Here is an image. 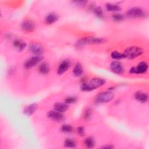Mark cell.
<instances>
[{
	"label": "cell",
	"mask_w": 149,
	"mask_h": 149,
	"mask_svg": "<svg viewBox=\"0 0 149 149\" xmlns=\"http://www.w3.org/2000/svg\"><path fill=\"white\" fill-rule=\"evenodd\" d=\"M106 83L104 79L100 77H94L88 81H84L81 83L80 88L83 91H91L97 89Z\"/></svg>",
	"instance_id": "obj_1"
},
{
	"label": "cell",
	"mask_w": 149,
	"mask_h": 149,
	"mask_svg": "<svg viewBox=\"0 0 149 149\" xmlns=\"http://www.w3.org/2000/svg\"><path fill=\"white\" fill-rule=\"evenodd\" d=\"M106 39L101 37H87L79 39L76 43L77 47H82L88 44H101L106 42Z\"/></svg>",
	"instance_id": "obj_2"
},
{
	"label": "cell",
	"mask_w": 149,
	"mask_h": 149,
	"mask_svg": "<svg viewBox=\"0 0 149 149\" xmlns=\"http://www.w3.org/2000/svg\"><path fill=\"white\" fill-rule=\"evenodd\" d=\"M126 58L132 59L140 56L143 53L142 48L139 46H131L126 48L123 52Z\"/></svg>",
	"instance_id": "obj_3"
},
{
	"label": "cell",
	"mask_w": 149,
	"mask_h": 149,
	"mask_svg": "<svg viewBox=\"0 0 149 149\" xmlns=\"http://www.w3.org/2000/svg\"><path fill=\"white\" fill-rule=\"evenodd\" d=\"M114 97V94L112 90H108L100 93L95 98L97 104L107 103L111 101Z\"/></svg>",
	"instance_id": "obj_4"
},
{
	"label": "cell",
	"mask_w": 149,
	"mask_h": 149,
	"mask_svg": "<svg viewBox=\"0 0 149 149\" xmlns=\"http://www.w3.org/2000/svg\"><path fill=\"white\" fill-rule=\"evenodd\" d=\"M126 14L128 17L132 19L143 18L147 16L145 10L140 7L131 8L127 10Z\"/></svg>",
	"instance_id": "obj_5"
},
{
	"label": "cell",
	"mask_w": 149,
	"mask_h": 149,
	"mask_svg": "<svg viewBox=\"0 0 149 149\" xmlns=\"http://www.w3.org/2000/svg\"><path fill=\"white\" fill-rule=\"evenodd\" d=\"M148 64L146 62L143 61L140 62L136 67H132L130 69V73L132 74H143L148 70Z\"/></svg>",
	"instance_id": "obj_6"
},
{
	"label": "cell",
	"mask_w": 149,
	"mask_h": 149,
	"mask_svg": "<svg viewBox=\"0 0 149 149\" xmlns=\"http://www.w3.org/2000/svg\"><path fill=\"white\" fill-rule=\"evenodd\" d=\"M42 61L41 56L34 55L26 60L24 63V67L26 69H29L38 65Z\"/></svg>",
	"instance_id": "obj_7"
},
{
	"label": "cell",
	"mask_w": 149,
	"mask_h": 149,
	"mask_svg": "<svg viewBox=\"0 0 149 149\" xmlns=\"http://www.w3.org/2000/svg\"><path fill=\"white\" fill-rule=\"evenodd\" d=\"M20 27L23 31L26 33H31L34 31L36 25L32 20L30 19H24L21 23Z\"/></svg>",
	"instance_id": "obj_8"
},
{
	"label": "cell",
	"mask_w": 149,
	"mask_h": 149,
	"mask_svg": "<svg viewBox=\"0 0 149 149\" xmlns=\"http://www.w3.org/2000/svg\"><path fill=\"white\" fill-rule=\"evenodd\" d=\"M111 71L116 74H122L124 72V67L121 62L118 61H114L110 63Z\"/></svg>",
	"instance_id": "obj_9"
},
{
	"label": "cell",
	"mask_w": 149,
	"mask_h": 149,
	"mask_svg": "<svg viewBox=\"0 0 149 149\" xmlns=\"http://www.w3.org/2000/svg\"><path fill=\"white\" fill-rule=\"evenodd\" d=\"M47 116L51 120H52L55 122H62L65 119L64 115L63 113L59 112L55 110H51L48 112Z\"/></svg>",
	"instance_id": "obj_10"
},
{
	"label": "cell",
	"mask_w": 149,
	"mask_h": 149,
	"mask_svg": "<svg viewBox=\"0 0 149 149\" xmlns=\"http://www.w3.org/2000/svg\"><path fill=\"white\" fill-rule=\"evenodd\" d=\"M29 49L30 52H31L36 56H41L44 52L43 47L40 44L37 43L30 44L29 47Z\"/></svg>",
	"instance_id": "obj_11"
},
{
	"label": "cell",
	"mask_w": 149,
	"mask_h": 149,
	"mask_svg": "<svg viewBox=\"0 0 149 149\" xmlns=\"http://www.w3.org/2000/svg\"><path fill=\"white\" fill-rule=\"evenodd\" d=\"M71 66V62L69 59H66L63 60L58 65L57 69V73L59 75L66 72Z\"/></svg>",
	"instance_id": "obj_12"
},
{
	"label": "cell",
	"mask_w": 149,
	"mask_h": 149,
	"mask_svg": "<svg viewBox=\"0 0 149 149\" xmlns=\"http://www.w3.org/2000/svg\"><path fill=\"white\" fill-rule=\"evenodd\" d=\"M59 19L58 14L54 12H51L47 15L44 18V22L45 24L51 25L57 22Z\"/></svg>",
	"instance_id": "obj_13"
},
{
	"label": "cell",
	"mask_w": 149,
	"mask_h": 149,
	"mask_svg": "<svg viewBox=\"0 0 149 149\" xmlns=\"http://www.w3.org/2000/svg\"><path fill=\"white\" fill-rule=\"evenodd\" d=\"M134 98L139 102L146 103L148 100V94L142 91H137L134 93Z\"/></svg>",
	"instance_id": "obj_14"
},
{
	"label": "cell",
	"mask_w": 149,
	"mask_h": 149,
	"mask_svg": "<svg viewBox=\"0 0 149 149\" xmlns=\"http://www.w3.org/2000/svg\"><path fill=\"white\" fill-rule=\"evenodd\" d=\"M37 104L35 103L29 104L25 107V108L23 109V113L26 116H30L35 112V111L37 109Z\"/></svg>",
	"instance_id": "obj_15"
},
{
	"label": "cell",
	"mask_w": 149,
	"mask_h": 149,
	"mask_svg": "<svg viewBox=\"0 0 149 149\" xmlns=\"http://www.w3.org/2000/svg\"><path fill=\"white\" fill-rule=\"evenodd\" d=\"M69 108V106L65 102H56L54 105V109L61 113L66 112Z\"/></svg>",
	"instance_id": "obj_16"
},
{
	"label": "cell",
	"mask_w": 149,
	"mask_h": 149,
	"mask_svg": "<svg viewBox=\"0 0 149 149\" xmlns=\"http://www.w3.org/2000/svg\"><path fill=\"white\" fill-rule=\"evenodd\" d=\"M38 72L40 73H41L42 74L45 75V74H48V73L50 71L49 65L47 62H46L41 63L38 66Z\"/></svg>",
	"instance_id": "obj_17"
},
{
	"label": "cell",
	"mask_w": 149,
	"mask_h": 149,
	"mask_svg": "<svg viewBox=\"0 0 149 149\" xmlns=\"http://www.w3.org/2000/svg\"><path fill=\"white\" fill-rule=\"evenodd\" d=\"M13 46L17 51H21L26 48V44L24 41H22V40L16 39L13 42Z\"/></svg>",
	"instance_id": "obj_18"
},
{
	"label": "cell",
	"mask_w": 149,
	"mask_h": 149,
	"mask_svg": "<svg viewBox=\"0 0 149 149\" xmlns=\"http://www.w3.org/2000/svg\"><path fill=\"white\" fill-rule=\"evenodd\" d=\"M73 74L76 77H79L83 73V68L82 65L80 62H77L74 66L73 69Z\"/></svg>",
	"instance_id": "obj_19"
},
{
	"label": "cell",
	"mask_w": 149,
	"mask_h": 149,
	"mask_svg": "<svg viewBox=\"0 0 149 149\" xmlns=\"http://www.w3.org/2000/svg\"><path fill=\"white\" fill-rule=\"evenodd\" d=\"M105 8L108 11L114 12H117L121 9V8L119 5L113 3H107L105 4Z\"/></svg>",
	"instance_id": "obj_20"
},
{
	"label": "cell",
	"mask_w": 149,
	"mask_h": 149,
	"mask_svg": "<svg viewBox=\"0 0 149 149\" xmlns=\"http://www.w3.org/2000/svg\"><path fill=\"white\" fill-rule=\"evenodd\" d=\"M84 144L88 148H92L95 147V141L92 137H87L84 140Z\"/></svg>",
	"instance_id": "obj_21"
},
{
	"label": "cell",
	"mask_w": 149,
	"mask_h": 149,
	"mask_svg": "<svg viewBox=\"0 0 149 149\" xmlns=\"http://www.w3.org/2000/svg\"><path fill=\"white\" fill-rule=\"evenodd\" d=\"M93 13H94V15L99 19H103L105 17V15L104 13L103 12L102 9L100 7V6H95L93 10Z\"/></svg>",
	"instance_id": "obj_22"
},
{
	"label": "cell",
	"mask_w": 149,
	"mask_h": 149,
	"mask_svg": "<svg viewBox=\"0 0 149 149\" xmlns=\"http://www.w3.org/2000/svg\"><path fill=\"white\" fill-rule=\"evenodd\" d=\"M111 56L112 58L115 59L116 61L126 58V56L123 52L121 53L117 51H113L112 52L111 54Z\"/></svg>",
	"instance_id": "obj_23"
},
{
	"label": "cell",
	"mask_w": 149,
	"mask_h": 149,
	"mask_svg": "<svg viewBox=\"0 0 149 149\" xmlns=\"http://www.w3.org/2000/svg\"><path fill=\"white\" fill-rule=\"evenodd\" d=\"M64 146L67 148H74L76 146V142L71 139H66L64 141Z\"/></svg>",
	"instance_id": "obj_24"
},
{
	"label": "cell",
	"mask_w": 149,
	"mask_h": 149,
	"mask_svg": "<svg viewBox=\"0 0 149 149\" xmlns=\"http://www.w3.org/2000/svg\"><path fill=\"white\" fill-rule=\"evenodd\" d=\"M61 131L64 133H69L73 131V127L69 124H63L61 127Z\"/></svg>",
	"instance_id": "obj_25"
},
{
	"label": "cell",
	"mask_w": 149,
	"mask_h": 149,
	"mask_svg": "<svg viewBox=\"0 0 149 149\" xmlns=\"http://www.w3.org/2000/svg\"><path fill=\"white\" fill-rule=\"evenodd\" d=\"M112 18L115 22H121L124 19L125 17L122 14L116 12L113 13V15H112Z\"/></svg>",
	"instance_id": "obj_26"
},
{
	"label": "cell",
	"mask_w": 149,
	"mask_h": 149,
	"mask_svg": "<svg viewBox=\"0 0 149 149\" xmlns=\"http://www.w3.org/2000/svg\"><path fill=\"white\" fill-rule=\"evenodd\" d=\"M92 115V110L90 108H87L85 109L83 113V119L85 120H88L91 118Z\"/></svg>",
	"instance_id": "obj_27"
},
{
	"label": "cell",
	"mask_w": 149,
	"mask_h": 149,
	"mask_svg": "<svg viewBox=\"0 0 149 149\" xmlns=\"http://www.w3.org/2000/svg\"><path fill=\"white\" fill-rule=\"evenodd\" d=\"M77 101V97L74 96H68L65 99V102L68 105L69 104H72L75 103Z\"/></svg>",
	"instance_id": "obj_28"
},
{
	"label": "cell",
	"mask_w": 149,
	"mask_h": 149,
	"mask_svg": "<svg viewBox=\"0 0 149 149\" xmlns=\"http://www.w3.org/2000/svg\"><path fill=\"white\" fill-rule=\"evenodd\" d=\"M88 2L87 1H72V3L73 4H74V5L81 7V6H83L85 5H86V3Z\"/></svg>",
	"instance_id": "obj_29"
},
{
	"label": "cell",
	"mask_w": 149,
	"mask_h": 149,
	"mask_svg": "<svg viewBox=\"0 0 149 149\" xmlns=\"http://www.w3.org/2000/svg\"><path fill=\"white\" fill-rule=\"evenodd\" d=\"M76 132L77 133V134H79L80 136H83L85 134V130H84V128L82 126H80L78 127L76 129Z\"/></svg>",
	"instance_id": "obj_30"
},
{
	"label": "cell",
	"mask_w": 149,
	"mask_h": 149,
	"mask_svg": "<svg viewBox=\"0 0 149 149\" xmlns=\"http://www.w3.org/2000/svg\"><path fill=\"white\" fill-rule=\"evenodd\" d=\"M102 148H109V149H111V148H113V147L111 145V144H108V145H106V146H102L101 147Z\"/></svg>",
	"instance_id": "obj_31"
}]
</instances>
